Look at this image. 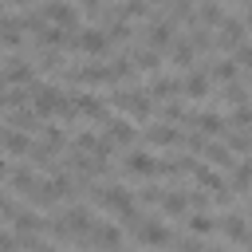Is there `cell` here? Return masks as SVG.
<instances>
[{
  "instance_id": "18",
  "label": "cell",
  "mask_w": 252,
  "mask_h": 252,
  "mask_svg": "<svg viewBox=\"0 0 252 252\" xmlns=\"http://www.w3.org/2000/svg\"><path fill=\"white\" fill-rule=\"evenodd\" d=\"M0 150H4V154H12V158H28V150H32V138H28L24 130L8 126V130L0 134Z\"/></svg>"
},
{
  "instance_id": "3",
  "label": "cell",
  "mask_w": 252,
  "mask_h": 252,
  "mask_svg": "<svg viewBox=\"0 0 252 252\" xmlns=\"http://www.w3.org/2000/svg\"><path fill=\"white\" fill-rule=\"evenodd\" d=\"M142 32H146V47H154V51H165V47H169V39L177 35V24H173L169 16H146Z\"/></svg>"
},
{
  "instance_id": "5",
  "label": "cell",
  "mask_w": 252,
  "mask_h": 252,
  "mask_svg": "<svg viewBox=\"0 0 252 252\" xmlns=\"http://www.w3.org/2000/svg\"><path fill=\"white\" fill-rule=\"evenodd\" d=\"M39 16H43L47 24L67 28V32H75V28H79V8H75V4H67V0H47V4L39 8Z\"/></svg>"
},
{
  "instance_id": "9",
  "label": "cell",
  "mask_w": 252,
  "mask_h": 252,
  "mask_svg": "<svg viewBox=\"0 0 252 252\" xmlns=\"http://www.w3.org/2000/svg\"><path fill=\"white\" fill-rule=\"evenodd\" d=\"M12 114H8V126H16V130H24V134H39L43 130V118L32 110V102H24V106H8Z\"/></svg>"
},
{
  "instance_id": "15",
  "label": "cell",
  "mask_w": 252,
  "mask_h": 252,
  "mask_svg": "<svg viewBox=\"0 0 252 252\" xmlns=\"http://www.w3.org/2000/svg\"><path fill=\"white\" fill-rule=\"evenodd\" d=\"M138 138H146V146H181V130L165 126V122H154V126H146Z\"/></svg>"
},
{
  "instance_id": "23",
  "label": "cell",
  "mask_w": 252,
  "mask_h": 252,
  "mask_svg": "<svg viewBox=\"0 0 252 252\" xmlns=\"http://www.w3.org/2000/svg\"><path fill=\"white\" fill-rule=\"evenodd\" d=\"M0 181H8V161L0 158Z\"/></svg>"
},
{
  "instance_id": "22",
  "label": "cell",
  "mask_w": 252,
  "mask_h": 252,
  "mask_svg": "<svg viewBox=\"0 0 252 252\" xmlns=\"http://www.w3.org/2000/svg\"><path fill=\"white\" fill-rule=\"evenodd\" d=\"M12 244H16V236H12V232H4V228H0V248H12Z\"/></svg>"
},
{
  "instance_id": "26",
  "label": "cell",
  "mask_w": 252,
  "mask_h": 252,
  "mask_svg": "<svg viewBox=\"0 0 252 252\" xmlns=\"http://www.w3.org/2000/svg\"><path fill=\"white\" fill-rule=\"evenodd\" d=\"M0 83H4V67H0Z\"/></svg>"
},
{
  "instance_id": "4",
  "label": "cell",
  "mask_w": 252,
  "mask_h": 252,
  "mask_svg": "<svg viewBox=\"0 0 252 252\" xmlns=\"http://www.w3.org/2000/svg\"><path fill=\"white\" fill-rule=\"evenodd\" d=\"M71 47H79V51H87V55H106V51H110V39H106V32H102L98 24H91V28H75Z\"/></svg>"
},
{
  "instance_id": "21",
  "label": "cell",
  "mask_w": 252,
  "mask_h": 252,
  "mask_svg": "<svg viewBox=\"0 0 252 252\" xmlns=\"http://www.w3.org/2000/svg\"><path fill=\"white\" fill-rule=\"evenodd\" d=\"M158 114H161V118H165V122H185V126H189V122H193V110H185V106H181V102H177V98H165V102H161V110H158Z\"/></svg>"
},
{
  "instance_id": "16",
  "label": "cell",
  "mask_w": 252,
  "mask_h": 252,
  "mask_svg": "<svg viewBox=\"0 0 252 252\" xmlns=\"http://www.w3.org/2000/svg\"><path fill=\"white\" fill-rule=\"evenodd\" d=\"M201 154H205V161H209V165H213V169H220V173H224V169H232V165H236V154H232V150H228V146H224V142H213V138H209V142H205V150H201Z\"/></svg>"
},
{
  "instance_id": "12",
  "label": "cell",
  "mask_w": 252,
  "mask_h": 252,
  "mask_svg": "<svg viewBox=\"0 0 252 252\" xmlns=\"http://www.w3.org/2000/svg\"><path fill=\"white\" fill-rule=\"evenodd\" d=\"M122 169H126V173H134V177H154L158 158H154L150 150H134V154H126V158H122Z\"/></svg>"
},
{
  "instance_id": "6",
  "label": "cell",
  "mask_w": 252,
  "mask_h": 252,
  "mask_svg": "<svg viewBox=\"0 0 252 252\" xmlns=\"http://www.w3.org/2000/svg\"><path fill=\"white\" fill-rule=\"evenodd\" d=\"M71 110H75L79 118H98V122L110 118V114H106V102L94 98V91H71Z\"/></svg>"
},
{
  "instance_id": "17",
  "label": "cell",
  "mask_w": 252,
  "mask_h": 252,
  "mask_svg": "<svg viewBox=\"0 0 252 252\" xmlns=\"http://www.w3.org/2000/svg\"><path fill=\"white\" fill-rule=\"evenodd\" d=\"M106 138L114 146H130V142H138V126L130 118H106Z\"/></svg>"
},
{
  "instance_id": "2",
  "label": "cell",
  "mask_w": 252,
  "mask_h": 252,
  "mask_svg": "<svg viewBox=\"0 0 252 252\" xmlns=\"http://www.w3.org/2000/svg\"><path fill=\"white\" fill-rule=\"evenodd\" d=\"M165 51H169V55H165V63H169L173 71H193V67H197V59H201V47H197L189 35H173Z\"/></svg>"
},
{
  "instance_id": "14",
  "label": "cell",
  "mask_w": 252,
  "mask_h": 252,
  "mask_svg": "<svg viewBox=\"0 0 252 252\" xmlns=\"http://www.w3.org/2000/svg\"><path fill=\"white\" fill-rule=\"evenodd\" d=\"M32 79H35V67H32L24 55H12L8 67H4V83H8V87H24V83H32Z\"/></svg>"
},
{
  "instance_id": "7",
  "label": "cell",
  "mask_w": 252,
  "mask_h": 252,
  "mask_svg": "<svg viewBox=\"0 0 252 252\" xmlns=\"http://www.w3.org/2000/svg\"><path fill=\"white\" fill-rule=\"evenodd\" d=\"M213 94V79L205 75V67L201 71H185V79H181V98L185 102H201V98H209Z\"/></svg>"
},
{
  "instance_id": "25",
  "label": "cell",
  "mask_w": 252,
  "mask_h": 252,
  "mask_svg": "<svg viewBox=\"0 0 252 252\" xmlns=\"http://www.w3.org/2000/svg\"><path fill=\"white\" fill-rule=\"evenodd\" d=\"M146 4H150V8H161V4H165V0H146Z\"/></svg>"
},
{
  "instance_id": "8",
  "label": "cell",
  "mask_w": 252,
  "mask_h": 252,
  "mask_svg": "<svg viewBox=\"0 0 252 252\" xmlns=\"http://www.w3.org/2000/svg\"><path fill=\"white\" fill-rule=\"evenodd\" d=\"M146 94H150L154 102H165V98H181V79H173V75H158V71H154V79H150Z\"/></svg>"
},
{
  "instance_id": "11",
  "label": "cell",
  "mask_w": 252,
  "mask_h": 252,
  "mask_svg": "<svg viewBox=\"0 0 252 252\" xmlns=\"http://www.w3.org/2000/svg\"><path fill=\"white\" fill-rule=\"evenodd\" d=\"M189 126H197L205 138H220V134L228 130V118H224V114H217V110H201V114L193 110V122H189Z\"/></svg>"
},
{
  "instance_id": "24",
  "label": "cell",
  "mask_w": 252,
  "mask_h": 252,
  "mask_svg": "<svg viewBox=\"0 0 252 252\" xmlns=\"http://www.w3.org/2000/svg\"><path fill=\"white\" fill-rule=\"evenodd\" d=\"M8 4H12V8H28L32 0H8Z\"/></svg>"
},
{
  "instance_id": "1",
  "label": "cell",
  "mask_w": 252,
  "mask_h": 252,
  "mask_svg": "<svg viewBox=\"0 0 252 252\" xmlns=\"http://www.w3.org/2000/svg\"><path fill=\"white\" fill-rule=\"evenodd\" d=\"M110 106L122 110L130 122H150V118H154V98H150L146 91H138V87H130V91H114V94H110Z\"/></svg>"
},
{
  "instance_id": "10",
  "label": "cell",
  "mask_w": 252,
  "mask_h": 252,
  "mask_svg": "<svg viewBox=\"0 0 252 252\" xmlns=\"http://www.w3.org/2000/svg\"><path fill=\"white\" fill-rule=\"evenodd\" d=\"M134 228H138V244H173V232L165 224H158L154 217H142Z\"/></svg>"
},
{
  "instance_id": "20",
  "label": "cell",
  "mask_w": 252,
  "mask_h": 252,
  "mask_svg": "<svg viewBox=\"0 0 252 252\" xmlns=\"http://www.w3.org/2000/svg\"><path fill=\"white\" fill-rule=\"evenodd\" d=\"M185 224H189L197 236H213V232H217V217H213V213H205V209H193V217L185 213Z\"/></svg>"
},
{
  "instance_id": "13",
  "label": "cell",
  "mask_w": 252,
  "mask_h": 252,
  "mask_svg": "<svg viewBox=\"0 0 252 252\" xmlns=\"http://www.w3.org/2000/svg\"><path fill=\"white\" fill-rule=\"evenodd\" d=\"M39 181H43V177H39L35 169H8V185H12V193L24 197V201L39 189Z\"/></svg>"
},
{
  "instance_id": "19",
  "label": "cell",
  "mask_w": 252,
  "mask_h": 252,
  "mask_svg": "<svg viewBox=\"0 0 252 252\" xmlns=\"http://www.w3.org/2000/svg\"><path fill=\"white\" fill-rule=\"evenodd\" d=\"M158 209H161L165 217H185V213H189V197H185V189H161Z\"/></svg>"
}]
</instances>
